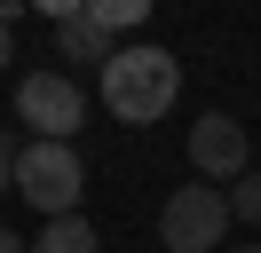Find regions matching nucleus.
<instances>
[{"instance_id": "10", "label": "nucleus", "mask_w": 261, "mask_h": 253, "mask_svg": "<svg viewBox=\"0 0 261 253\" xmlns=\"http://www.w3.org/2000/svg\"><path fill=\"white\" fill-rule=\"evenodd\" d=\"M0 190H16V135L0 127Z\"/></svg>"}, {"instance_id": "1", "label": "nucleus", "mask_w": 261, "mask_h": 253, "mask_svg": "<svg viewBox=\"0 0 261 253\" xmlns=\"http://www.w3.org/2000/svg\"><path fill=\"white\" fill-rule=\"evenodd\" d=\"M182 95V56H166L159 40H127L103 63V111L119 127H159Z\"/></svg>"}, {"instance_id": "13", "label": "nucleus", "mask_w": 261, "mask_h": 253, "mask_svg": "<svg viewBox=\"0 0 261 253\" xmlns=\"http://www.w3.org/2000/svg\"><path fill=\"white\" fill-rule=\"evenodd\" d=\"M238 253H261V245H238Z\"/></svg>"}, {"instance_id": "11", "label": "nucleus", "mask_w": 261, "mask_h": 253, "mask_svg": "<svg viewBox=\"0 0 261 253\" xmlns=\"http://www.w3.org/2000/svg\"><path fill=\"white\" fill-rule=\"evenodd\" d=\"M0 253H32V245H24V237H16V230H0Z\"/></svg>"}, {"instance_id": "8", "label": "nucleus", "mask_w": 261, "mask_h": 253, "mask_svg": "<svg viewBox=\"0 0 261 253\" xmlns=\"http://www.w3.org/2000/svg\"><path fill=\"white\" fill-rule=\"evenodd\" d=\"M87 8H95V24L111 32V40L135 32V24H150V0H87Z\"/></svg>"}, {"instance_id": "4", "label": "nucleus", "mask_w": 261, "mask_h": 253, "mask_svg": "<svg viewBox=\"0 0 261 253\" xmlns=\"http://www.w3.org/2000/svg\"><path fill=\"white\" fill-rule=\"evenodd\" d=\"M16 119L32 127V142H71L87 127V87L71 71H24L16 79Z\"/></svg>"}, {"instance_id": "3", "label": "nucleus", "mask_w": 261, "mask_h": 253, "mask_svg": "<svg viewBox=\"0 0 261 253\" xmlns=\"http://www.w3.org/2000/svg\"><path fill=\"white\" fill-rule=\"evenodd\" d=\"M229 190H214V182H182L174 198L159 206V237H166V253H222V237H229Z\"/></svg>"}, {"instance_id": "6", "label": "nucleus", "mask_w": 261, "mask_h": 253, "mask_svg": "<svg viewBox=\"0 0 261 253\" xmlns=\"http://www.w3.org/2000/svg\"><path fill=\"white\" fill-rule=\"evenodd\" d=\"M48 24H56L64 63H95V71H103V63L119 56V40L95 24V8H87V0H48Z\"/></svg>"}, {"instance_id": "9", "label": "nucleus", "mask_w": 261, "mask_h": 253, "mask_svg": "<svg viewBox=\"0 0 261 253\" xmlns=\"http://www.w3.org/2000/svg\"><path fill=\"white\" fill-rule=\"evenodd\" d=\"M229 214L261 230V174H238V182H229Z\"/></svg>"}, {"instance_id": "7", "label": "nucleus", "mask_w": 261, "mask_h": 253, "mask_svg": "<svg viewBox=\"0 0 261 253\" xmlns=\"http://www.w3.org/2000/svg\"><path fill=\"white\" fill-rule=\"evenodd\" d=\"M32 253H103V237H95L87 214H64V221H48V230L32 237Z\"/></svg>"}, {"instance_id": "2", "label": "nucleus", "mask_w": 261, "mask_h": 253, "mask_svg": "<svg viewBox=\"0 0 261 253\" xmlns=\"http://www.w3.org/2000/svg\"><path fill=\"white\" fill-rule=\"evenodd\" d=\"M16 198L40 206L48 221L80 214V198H87V158H80V142H24V150H16Z\"/></svg>"}, {"instance_id": "12", "label": "nucleus", "mask_w": 261, "mask_h": 253, "mask_svg": "<svg viewBox=\"0 0 261 253\" xmlns=\"http://www.w3.org/2000/svg\"><path fill=\"white\" fill-rule=\"evenodd\" d=\"M0 63H8V32H0Z\"/></svg>"}, {"instance_id": "5", "label": "nucleus", "mask_w": 261, "mask_h": 253, "mask_svg": "<svg viewBox=\"0 0 261 253\" xmlns=\"http://www.w3.org/2000/svg\"><path fill=\"white\" fill-rule=\"evenodd\" d=\"M190 166H198V182H238V174H253V142H245V127L229 119V111H198V127H190Z\"/></svg>"}]
</instances>
